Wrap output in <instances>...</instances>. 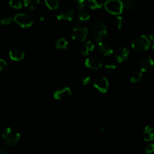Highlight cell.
<instances>
[{
	"label": "cell",
	"mask_w": 154,
	"mask_h": 154,
	"mask_svg": "<svg viewBox=\"0 0 154 154\" xmlns=\"http://www.w3.org/2000/svg\"><path fill=\"white\" fill-rule=\"evenodd\" d=\"M91 32L94 38L98 42L104 41L108 36L106 24L100 20H96L91 24Z\"/></svg>",
	"instance_id": "1"
},
{
	"label": "cell",
	"mask_w": 154,
	"mask_h": 154,
	"mask_svg": "<svg viewBox=\"0 0 154 154\" xmlns=\"http://www.w3.org/2000/svg\"><path fill=\"white\" fill-rule=\"evenodd\" d=\"M2 141L3 144L8 146H14L20 141V134L13 128H6L2 134Z\"/></svg>",
	"instance_id": "2"
},
{
	"label": "cell",
	"mask_w": 154,
	"mask_h": 154,
	"mask_svg": "<svg viewBox=\"0 0 154 154\" xmlns=\"http://www.w3.org/2000/svg\"><path fill=\"white\" fill-rule=\"evenodd\" d=\"M132 48L136 51H146L150 49L151 42L149 38L144 35L137 36L132 42Z\"/></svg>",
	"instance_id": "3"
},
{
	"label": "cell",
	"mask_w": 154,
	"mask_h": 154,
	"mask_svg": "<svg viewBox=\"0 0 154 154\" xmlns=\"http://www.w3.org/2000/svg\"><path fill=\"white\" fill-rule=\"evenodd\" d=\"M104 6L107 11L114 15H120L123 11V2L121 0H107Z\"/></svg>",
	"instance_id": "4"
},
{
	"label": "cell",
	"mask_w": 154,
	"mask_h": 154,
	"mask_svg": "<svg viewBox=\"0 0 154 154\" xmlns=\"http://www.w3.org/2000/svg\"><path fill=\"white\" fill-rule=\"evenodd\" d=\"M14 22L22 28H29L33 24V17L28 13H18L14 17Z\"/></svg>",
	"instance_id": "5"
},
{
	"label": "cell",
	"mask_w": 154,
	"mask_h": 154,
	"mask_svg": "<svg viewBox=\"0 0 154 154\" xmlns=\"http://www.w3.org/2000/svg\"><path fill=\"white\" fill-rule=\"evenodd\" d=\"M75 17V11L70 6H63L60 8L57 14V18L60 20L71 21Z\"/></svg>",
	"instance_id": "6"
},
{
	"label": "cell",
	"mask_w": 154,
	"mask_h": 154,
	"mask_svg": "<svg viewBox=\"0 0 154 154\" xmlns=\"http://www.w3.org/2000/svg\"><path fill=\"white\" fill-rule=\"evenodd\" d=\"M85 66L93 70H99L102 66V61L97 55H90L85 60Z\"/></svg>",
	"instance_id": "7"
},
{
	"label": "cell",
	"mask_w": 154,
	"mask_h": 154,
	"mask_svg": "<svg viewBox=\"0 0 154 154\" xmlns=\"http://www.w3.org/2000/svg\"><path fill=\"white\" fill-rule=\"evenodd\" d=\"M71 95H72V90H71L70 87H66V86H62V87H58L56 89L54 93V99L59 101L68 99Z\"/></svg>",
	"instance_id": "8"
},
{
	"label": "cell",
	"mask_w": 154,
	"mask_h": 154,
	"mask_svg": "<svg viewBox=\"0 0 154 154\" xmlns=\"http://www.w3.org/2000/svg\"><path fill=\"white\" fill-rule=\"evenodd\" d=\"M88 35V29L85 27H76L72 32V38L78 42H84Z\"/></svg>",
	"instance_id": "9"
},
{
	"label": "cell",
	"mask_w": 154,
	"mask_h": 154,
	"mask_svg": "<svg viewBox=\"0 0 154 154\" xmlns=\"http://www.w3.org/2000/svg\"><path fill=\"white\" fill-rule=\"evenodd\" d=\"M93 86L96 90L102 93H106L109 88V81L105 77H98L93 82Z\"/></svg>",
	"instance_id": "10"
},
{
	"label": "cell",
	"mask_w": 154,
	"mask_h": 154,
	"mask_svg": "<svg viewBox=\"0 0 154 154\" xmlns=\"http://www.w3.org/2000/svg\"><path fill=\"white\" fill-rule=\"evenodd\" d=\"M97 50L99 54H102L104 57H109L114 53V49H113L111 44L105 42V41H102V42H99Z\"/></svg>",
	"instance_id": "11"
},
{
	"label": "cell",
	"mask_w": 154,
	"mask_h": 154,
	"mask_svg": "<svg viewBox=\"0 0 154 154\" xmlns=\"http://www.w3.org/2000/svg\"><path fill=\"white\" fill-rule=\"evenodd\" d=\"M78 20L84 22L87 21L90 18V14L89 11L87 6L84 5V3H78Z\"/></svg>",
	"instance_id": "12"
},
{
	"label": "cell",
	"mask_w": 154,
	"mask_h": 154,
	"mask_svg": "<svg viewBox=\"0 0 154 154\" xmlns=\"http://www.w3.org/2000/svg\"><path fill=\"white\" fill-rule=\"evenodd\" d=\"M154 65V61L153 58L150 57H144L141 59L138 63L140 71L141 72H147L150 68Z\"/></svg>",
	"instance_id": "13"
},
{
	"label": "cell",
	"mask_w": 154,
	"mask_h": 154,
	"mask_svg": "<svg viewBox=\"0 0 154 154\" xmlns=\"http://www.w3.org/2000/svg\"><path fill=\"white\" fill-rule=\"evenodd\" d=\"M129 51L125 47H120L115 51V58L118 63H121L126 61L129 57Z\"/></svg>",
	"instance_id": "14"
},
{
	"label": "cell",
	"mask_w": 154,
	"mask_h": 154,
	"mask_svg": "<svg viewBox=\"0 0 154 154\" xmlns=\"http://www.w3.org/2000/svg\"><path fill=\"white\" fill-rule=\"evenodd\" d=\"M9 57L14 61H21L25 57V53L19 48H14L9 51Z\"/></svg>",
	"instance_id": "15"
},
{
	"label": "cell",
	"mask_w": 154,
	"mask_h": 154,
	"mask_svg": "<svg viewBox=\"0 0 154 154\" xmlns=\"http://www.w3.org/2000/svg\"><path fill=\"white\" fill-rule=\"evenodd\" d=\"M95 49V45L92 41H87L81 48V53L84 56H88L91 52H93Z\"/></svg>",
	"instance_id": "16"
},
{
	"label": "cell",
	"mask_w": 154,
	"mask_h": 154,
	"mask_svg": "<svg viewBox=\"0 0 154 154\" xmlns=\"http://www.w3.org/2000/svg\"><path fill=\"white\" fill-rule=\"evenodd\" d=\"M143 138L145 141H152L154 140V129L150 126H147L143 131Z\"/></svg>",
	"instance_id": "17"
},
{
	"label": "cell",
	"mask_w": 154,
	"mask_h": 154,
	"mask_svg": "<svg viewBox=\"0 0 154 154\" xmlns=\"http://www.w3.org/2000/svg\"><path fill=\"white\" fill-rule=\"evenodd\" d=\"M40 4V0H24L23 5L29 10H34L37 8Z\"/></svg>",
	"instance_id": "18"
},
{
	"label": "cell",
	"mask_w": 154,
	"mask_h": 154,
	"mask_svg": "<svg viewBox=\"0 0 154 154\" xmlns=\"http://www.w3.org/2000/svg\"><path fill=\"white\" fill-rule=\"evenodd\" d=\"M103 2L102 0H88V5L92 10L101 8L103 6Z\"/></svg>",
	"instance_id": "19"
},
{
	"label": "cell",
	"mask_w": 154,
	"mask_h": 154,
	"mask_svg": "<svg viewBox=\"0 0 154 154\" xmlns=\"http://www.w3.org/2000/svg\"><path fill=\"white\" fill-rule=\"evenodd\" d=\"M69 46V42L65 38H60L56 42V48L57 49H67Z\"/></svg>",
	"instance_id": "20"
},
{
	"label": "cell",
	"mask_w": 154,
	"mask_h": 154,
	"mask_svg": "<svg viewBox=\"0 0 154 154\" xmlns=\"http://www.w3.org/2000/svg\"><path fill=\"white\" fill-rule=\"evenodd\" d=\"M45 2L50 10H56L60 6V0H45Z\"/></svg>",
	"instance_id": "21"
},
{
	"label": "cell",
	"mask_w": 154,
	"mask_h": 154,
	"mask_svg": "<svg viewBox=\"0 0 154 154\" xmlns=\"http://www.w3.org/2000/svg\"><path fill=\"white\" fill-rule=\"evenodd\" d=\"M142 72L141 71H135V72H132L130 76V81L133 84H135V83H138V81H140L142 78Z\"/></svg>",
	"instance_id": "22"
},
{
	"label": "cell",
	"mask_w": 154,
	"mask_h": 154,
	"mask_svg": "<svg viewBox=\"0 0 154 154\" xmlns=\"http://www.w3.org/2000/svg\"><path fill=\"white\" fill-rule=\"evenodd\" d=\"M0 21H1L2 25L8 26L11 25L14 21V17H12L9 16V15H6V16L2 17Z\"/></svg>",
	"instance_id": "23"
},
{
	"label": "cell",
	"mask_w": 154,
	"mask_h": 154,
	"mask_svg": "<svg viewBox=\"0 0 154 154\" xmlns=\"http://www.w3.org/2000/svg\"><path fill=\"white\" fill-rule=\"evenodd\" d=\"M114 24L118 29H121L123 25V20L122 17L120 15H117L114 20Z\"/></svg>",
	"instance_id": "24"
},
{
	"label": "cell",
	"mask_w": 154,
	"mask_h": 154,
	"mask_svg": "<svg viewBox=\"0 0 154 154\" xmlns=\"http://www.w3.org/2000/svg\"><path fill=\"white\" fill-rule=\"evenodd\" d=\"M9 5L14 9H20L23 6V3L20 0H10Z\"/></svg>",
	"instance_id": "25"
},
{
	"label": "cell",
	"mask_w": 154,
	"mask_h": 154,
	"mask_svg": "<svg viewBox=\"0 0 154 154\" xmlns=\"http://www.w3.org/2000/svg\"><path fill=\"white\" fill-rule=\"evenodd\" d=\"M135 8V3L132 2V0L123 3V10L126 11H131Z\"/></svg>",
	"instance_id": "26"
},
{
	"label": "cell",
	"mask_w": 154,
	"mask_h": 154,
	"mask_svg": "<svg viewBox=\"0 0 154 154\" xmlns=\"http://www.w3.org/2000/svg\"><path fill=\"white\" fill-rule=\"evenodd\" d=\"M7 67V63L3 59H0V75L5 71Z\"/></svg>",
	"instance_id": "27"
},
{
	"label": "cell",
	"mask_w": 154,
	"mask_h": 154,
	"mask_svg": "<svg viewBox=\"0 0 154 154\" xmlns=\"http://www.w3.org/2000/svg\"><path fill=\"white\" fill-rule=\"evenodd\" d=\"M154 153V144L151 143L149 144L145 148V153L146 154H152Z\"/></svg>",
	"instance_id": "28"
},
{
	"label": "cell",
	"mask_w": 154,
	"mask_h": 154,
	"mask_svg": "<svg viewBox=\"0 0 154 154\" xmlns=\"http://www.w3.org/2000/svg\"><path fill=\"white\" fill-rule=\"evenodd\" d=\"M116 64L113 62H108V63L105 64V69H109V70H114L116 69Z\"/></svg>",
	"instance_id": "29"
},
{
	"label": "cell",
	"mask_w": 154,
	"mask_h": 154,
	"mask_svg": "<svg viewBox=\"0 0 154 154\" xmlns=\"http://www.w3.org/2000/svg\"><path fill=\"white\" fill-rule=\"evenodd\" d=\"M91 82H92V79L90 76H86L82 79V84L84 86L89 85V84H90V83Z\"/></svg>",
	"instance_id": "30"
},
{
	"label": "cell",
	"mask_w": 154,
	"mask_h": 154,
	"mask_svg": "<svg viewBox=\"0 0 154 154\" xmlns=\"http://www.w3.org/2000/svg\"><path fill=\"white\" fill-rule=\"evenodd\" d=\"M149 38L150 41H153L154 42V26L151 29L150 32V35H149Z\"/></svg>",
	"instance_id": "31"
},
{
	"label": "cell",
	"mask_w": 154,
	"mask_h": 154,
	"mask_svg": "<svg viewBox=\"0 0 154 154\" xmlns=\"http://www.w3.org/2000/svg\"><path fill=\"white\" fill-rule=\"evenodd\" d=\"M7 153V150L3 147H0V154H6Z\"/></svg>",
	"instance_id": "32"
},
{
	"label": "cell",
	"mask_w": 154,
	"mask_h": 154,
	"mask_svg": "<svg viewBox=\"0 0 154 154\" xmlns=\"http://www.w3.org/2000/svg\"><path fill=\"white\" fill-rule=\"evenodd\" d=\"M75 1L78 2V3H83L84 2V0H75Z\"/></svg>",
	"instance_id": "33"
},
{
	"label": "cell",
	"mask_w": 154,
	"mask_h": 154,
	"mask_svg": "<svg viewBox=\"0 0 154 154\" xmlns=\"http://www.w3.org/2000/svg\"><path fill=\"white\" fill-rule=\"evenodd\" d=\"M39 20H40L41 21H44V20H45V17L42 16L40 18H39Z\"/></svg>",
	"instance_id": "34"
},
{
	"label": "cell",
	"mask_w": 154,
	"mask_h": 154,
	"mask_svg": "<svg viewBox=\"0 0 154 154\" xmlns=\"http://www.w3.org/2000/svg\"><path fill=\"white\" fill-rule=\"evenodd\" d=\"M152 50H153V51H154V44L153 45H152Z\"/></svg>",
	"instance_id": "35"
}]
</instances>
